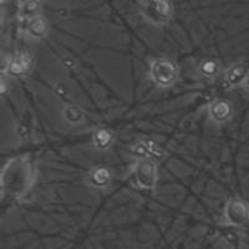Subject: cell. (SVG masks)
Returning <instances> with one entry per match:
<instances>
[{
	"instance_id": "cell-11",
	"label": "cell",
	"mask_w": 249,
	"mask_h": 249,
	"mask_svg": "<svg viewBox=\"0 0 249 249\" xmlns=\"http://www.w3.org/2000/svg\"><path fill=\"white\" fill-rule=\"evenodd\" d=\"M41 15V3L35 0H28V1H19L18 5V17L20 19L26 20L33 19Z\"/></svg>"
},
{
	"instance_id": "cell-3",
	"label": "cell",
	"mask_w": 249,
	"mask_h": 249,
	"mask_svg": "<svg viewBox=\"0 0 249 249\" xmlns=\"http://www.w3.org/2000/svg\"><path fill=\"white\" fill-rule=\"evenodd\" d=\"M141 15L157 28H163L172 19L173 6L167 0H144L139 1Z\"/></svg>"
},
{
	"instance_id": "cell-6",
	"label": "cell",
	"mask_w": 249,
	"mask_h": 249,
	"mask_svg": "<svg viewBox=\"0 0 249 249\" xmlns=\"http://www.w3.org/2000/svg\"><path fill=\"white\" fill-rule=\"evenodd\" d=\"M33 57L28 53H19L15 54L14 56L10 57L5 66V72L8 76L14 77V79H19V77H24L30 72L31 68H33Z\"/></svg>"
},
{
	"instance_id": "cell-15",
	"label": "cell",
	"mask_w": 249,
	"mask_h": 249,
	"mask_svg": "<svg viewBox=\"0 0 249 249\" xmlns=\"http://www.w3.org/2000/svg\"><path fill=\"white\" fill-rule=\"evenodd\" d=\"M244 88H246L247 90L249 91V77H248V80H247V82H246V84H244Z\"/></svg>"
},
{
	"instance_id": "cell-7",
	"label": "cell",
	"mask_w": 249,
	"mask_h": 249,
	"mask_svg": "<svg viewBox=\"0 0 249 249\" xmlns=\"http://www.w3.org/2000/svg\"><path fill=\"white\" fill-rule=\"evenodd\" d=\"M208 116L214 124H223L232 119L233 107L228 100L215 99L207 105Z\"/></svg>"
},
{
	"instance_id": "cell-2",
	"label": "cell",
	"mask_w": 249,
	"mask_h": 249,
	"mask_svg": "<svg viewBox=\"0 0 249 249\" xmlns=\"http://www.w3.org/2000/svg\"><path fill=\"white\" fill-rule=\"evenodd\" d=\"M148 76L157 88H173L179 80V66L168 57H157L151 61Z\"/></svg>"
},
{
	"instance_id": "cell-10",
	"label": "cell",
	"mask_w": 249,
	"mask_h": 249,
	"mask_svg": "<svg viewBox=\"0 0 249 249\" xmlns=\"http://www.w3.org/2000/svg\"><path fill=\"white\" fill-rule=\"evenodd\" d=\"M50 31V23L43 15L26 20L25 34L26 36L33 40H41L46 37Z\"/></svg>"
},
{
	"instance_id": "cell-12",
	"label": "cell",
	"mask_w": 249,
	"mask_h": 249,
	"mask_svg": "<svg viewBox=\"0 0 249 249\" xmlns=\"http://www.w3.org/2000/svg\"><path fill=\"white\" fill-rule=\"evenodd\" d=\"M198 71L206 79H214L221 72V64L213 57H206L199 62Z\"/></svg>"
},
{
	"instance_id": "cell-8",
	"label": "cell",
	"mask_w": 249,
	"mask_h": 249,
	"mask_svg": "<svg viewBox=\"0 0 249 249\" xmlns=\"http://www.w3.org/2000/svg\"><path fill=\"white\" fill-rule=\"evenodd\" d=\"M249 77V70L244 64L237 62L224 71V82L228 88L244 86Z\"/></svg>"
},
{
	"instance_id": "cell-5",
	"label": "cell",
	"mask_w": 249,
	"mask_h": 249,
	"mask_svg": "<svg viewBox=\"0 0 249 249\" xmlns=\"http://www.w3.org/2000/svg\"><path fill=\"white\" fill-rule=\"evenodd\" d=\"M224 223L227 226L239 227L249 221V204L242 198H231L224 204Z\"/></svg>"
},
{
	"instance_id": "cell-9",
	"label": "cell",
	"mask_w": 249,
	"mask_h": 249,
	"mask_svg": "<svg viewBox=\"0 0 249 249\" xmlns=\"http://www.w3.org/2000/svg\"><path fill=\"white\" fill-rule=\"evenodd\" d=\"M112 181V172L105 164L95 166L88 175V183L96 190H106Z\"/></svg>"
},
{
	"instance_id": "cell-4",
	"label": "cell",
	"mask_w": 249,
	"mask_h": 249,
	"mask_svg": "<svg viewBox=\"0 0 249 249\" xmlns=\"http://www.w3.org/2000/svg\"><path fill=\"white\" fill-rule=\"evenodd\" d=\"M132 181L140 190H155L159 179V168L153 160L139 159L132 166L131 171Z\"/></svg>"
},
{
	"instance_id": "cell-1",
	"label": "cell",
	"mask_w": 249,
	"mask_h": 249,
	"mask_svg": "<svg viewBox=\"0 0 249 249\" xmlns=\"http://www.w3.org/2000/svg\"><path fill=\"white\" fill-rule=\"evenodd\" d=\"M36 181V167L29 156L14 157L1 171V192L14 201L23 199Z\"/></svg>"
},
{
	"instance_id": "cell-13",
	"label": "cell",
	"mask_w": 249,
	"mask_h": 249,
	"mask_svg": "<svg viewBox=\"0 0 249 249\" xmlns=\"http://www.w3.org/2000/svg\"><path fill=\"white\" fill-rule=\"evenodd\" d=\"M113 133L107 128H97L92 135L93 146L99 150H107L112 146Z\"/></svg>"
},
{
	"instance_id": "cell-14",
	"label": "cell",
	"mask_w": 249,
	"mask_h": 249,
	"mask_svg": "<svg viewBox=\"0 0 249 249\" xmlns=\"http://www.w3.org/2000/svg\"><path fill=\"white\" fill-rule=\"evenodd\" d=\"M157 144L153 143L150 141H140L137 142L135 146H133V153H136V156H139L140 159H150L153 156H157Z\"/></svg>"
}]
</instances>
